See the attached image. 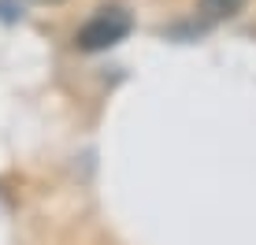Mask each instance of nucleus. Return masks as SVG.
<instances>
[{"label":"nucleus","instance_id":"nucleus-1","mask_svg":"<svg viewBox=\"0 0 256 245\" xmlns=\"http://www.w3.org/2000/svg\"><path fill=\"white\" fill-rule=\"evenodd\" d=\"M130 30H134V15L119 4H108V8H96V15L74 34V45L82 52H104L119 41H126Z\"/></svg>","mask_w":256,"mask_h":245},{"label":"nucleus","instance_id":"nucleus-2","mask_svg":"<svg viewBox=\"0 0 256 245\" xmlns=\"http://www.w3.org/2000/svg\"><path fill=\"white\" fill-rule=\"evenodd\" d=\"M245 4H249V0H197V15L204 22H226V19H234Z\"/></svg>","mask_w":256,"mask_h":245},{"label":"nucleus","instance_id":"nucleus-3","mask_svg":"<svg viewBox=\"0 0 256 245\" xmlns=\"http://www.w3.org/2000/svg\"><path fill=\"white\" fill-rule=\"evenodd\" d=\"M41 4H60V0H41Z\"/></svg>","mask_w":256,"mask_h":245}]
</instances>
